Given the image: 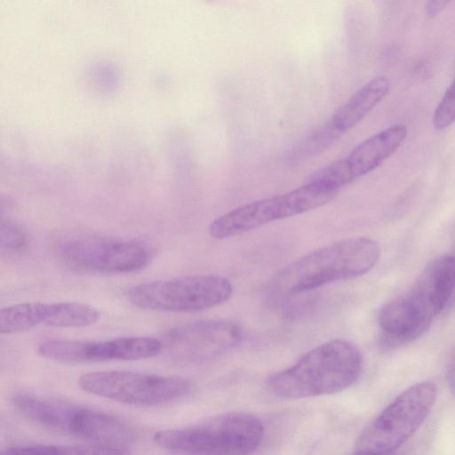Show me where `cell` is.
I'll return each instance as SVG.
<instances>
[{"mask_svg":"<svg viewBox=\"0 0 455 455\" xmlns=\"http://www.w3.org/2000/svg\"><path fill=\"white\" fill-rule=\"evenodd\" d=\"M243 337V329L235 322L203 320L170 330L163 345L178 362L202 363L234 350Z\"/></svg>","mask_w":455,"mask_h":455,"instance_id":"cell-10","label":"cell"},{"mask_svg":"<svg viewBox=\"0 0 455 455\" xmlns=\"http://www.w3.org/2000/svg\"><path fill=\"white\" fill-rule=\"evenodd\" d=\"M389 89L387 76L371 79L338 108L329 121L344 134L359 124L387 96Z\"/></svg>","mask_w":455,"mask_h":455,"instance_id":"cell-16","label":"cell"},{"mask_svg":"<svg viewBox=\"0 0 455 455\" xmlns=\"http://www.w3.org/2000/svg\"><path fill=\"white\" fill-rule=\"evenodd\" d=\"M362 370L358 347L336 339L314 347L293 365L273 374L268 386L275 395L286 399L332 395L356 382Z\"/></svg>","mask_w":455,"mask_h":455,"instance_id":"cell-1","label":"cell"},{"mask_svg":"<svg viewBox=\"0 0 455 455\" xmlns=\"http://www.w3.org/2000/svg\"><path fill=\"white\" fill-rule=\"evenodd\" d=\"M27 243V235L23 228L10 220H1L0 245L10 251H19Z\"/></svg>","mask_w":455,"mask_h":455,"instance_id":"cell-20","label":"cell"},{"mask_svg":"<svg viewBox=\"0 0 455 455\" xmlns=\"http://www.w3.org/2000/svg\"><path fill=\"white\" fill-rule=\"evenodd\" d=\"M455 122V78L436 106L432 123L436 130H443Z\"/></svg>","mask_w":455,"mask_h":455,"instance_id":"cell-19","label":"cell"},{"mask_svg":"<svg viewBox=\"0 0 455 455\" xmlns=\"http://www.w3.org/2000/svg\"><path fill=\"white\" fill-rule=\"evenodd\" d=\"M12 400L16 410L34 424L94 445L124 453L123 447L138 437L133 426L104 411L28 393L15 394Z\"/></svg>","mask_w":455,"mask_h":455,"instance_id":"cell-2","label":"cell"},{"mask_svg":"<svg viewBox=\"0 0 455 455\" xmlns=\"http://www.w3.org/2000/svg\"><path fill=\"white\" fill-rule=\"evenodd\" d=\"M406 136L404 124H394L363 140L346 157L315 171L304 182L339 188L378 168L401 147Z\"/></svg>","mask_w":455,"mask_h":455,"instance_id":"cell-11","label":"cell"},{"mask_svg":"<svg viewBox=\"0 0 455 455\" xmlns=\"http://www.w3.org/2000/svg\"><path fill=\"white\" fill-rule=\"evenodd\" d=\"M264 437V426L251 413L233 411L211 417L191 427L164 429L154 442L166 450L197 454H246Z\"/></svg>","mask_w":455,"mask_h":455,"instance_id":"cell-4","label":"cell"},{"mask_svg":"<svg viewBox=\"0 0 455 455\" xmlns=\"http://www.w3.org/2000/svg\"><path fill=\"white\" fill-rule=\"evenodd\" d=\"M163 341L151 337H120L105 340L50 339L41 342L38 353L62 363L132 361L157 355Z\"/></svg>","mask_w":455,"mask_h":455,"instance_id":"cell-12","label":"cell"},{"mask_svg":"<svg viewBox=\"0 0 455 455\" xmlns=\"http://www.w3.org/2000/svg\"><path fill=\"white\" fill-rule=\"evenodd\" d=\"M432 321L433 318L425 314L408 294L386 304L379 315V327L390 342H406L419 338Z\"/></svg>","mask_w":455,"mask_h":455,"instance_id":"cell-15","label":"cell"},{"mask_svg":"<svg viewBox=\"0 0 455 455\" xmlns=\"http://www.w3.org/2000/svg\"><path fill=\"white\" fill-rule=\"evenodd\" d=\"M380 257V247L370 237H351L321 247L296 259L274 278L273 286L288 295L357 277L369 272Z\"/></svg>","mask_w":455,"mask_h":455,"instance_id":"cell-3","label":"cell"},{"mask_svg":"<svg viewBox=\"0 0 455 455\" xmlns=\"http://www.w3.org/2000/svg\"><path fill=\"white\" fill-rule=\"evenodd\" d=\"M78 383L90 394L140 406L172 403L188 395L194 387L191 380L183 377L132 371L87 372L80 376Z\"/></svg>","mask_w":455,"mask_h":455,"instance_id":"cell-8","label":"cell"},{"mask_svg":"<svg viewBox=\"0 0 455 455\" xmlns=\"http://www.w3.org/2000/svg\"><path fill=\"white\" fill-rule=\"evenodd\" d=\"M99 311L78 302H27L0 310V332L15 333L38 325L61 328L85 327L95 323Z\"/></svg>","mask_w":455,"mask_h":455,"instance_id":"cell-13","label":"cell"},{"mask_svg":"<svg viewBox=\"0 0 455 455\" xmlns=\"http://www.w3.org/2000/svg\"><path fill=\"white\" fill-rule=\"evenodd\" d=\"M455 288V257H440L425 268L408 292L431 318L439 314Z\"/></svg>","mask_w":455,"mask_h":455,"instance_id":"cell-14","label":"cell"},{"mask_svg":"<svg viewBox=\"0 0 455 455\" xmlns=\"http://www.w3.org/2000/svg\"><path fill=\"white\" fill-rule=\"evenodd\" d=\"M122 451L104 446H69L55 444H28L9 447L0 451L3 455L20 454H116Z\"/></svg>","mask_w":455,"mask_h":455,"instance_id":"cell-18","label":"cell"},{"mask_svg":"<svg viewBox=\"0 0 455 455\" xmlns=\"http://www.w3.org/2000/svg\"><path fill=\"white\" fill-rule=\"evenodd\" d=\"M68 267L84 273L123 274L144 268L151 250L137 241L99 237H75L61 242L57 249Z\"/></svg>","mask_w":455,"mask_h":455,"instance_id":"cell-9","label":"cell"},{"mask_svg":"<svg viewBox=\"0 0 455 455\" xmlns=\"http://www.w3.org/2000/svg\"><path fill=\"white\" fill-rule=\"evenodd\" d=\"M232 291V283L226 277L191 275L134 285L125 296L130 303L143 309L195 312L226 302Z\"/></svg>","mask_w":455,"mask_h":455,"instance_id":"cell-7","label":"cell"},{"mask_svg":"<svg viewBox=\"0 0 455 455\" xmlns=\"http://www.w3.org/2000/svg\"><path fill=\"white\" fill-rule=\"evenodd\" d=\"M342 133L328 120L310 132L289 153L287 160L292 163L305 161L327 150Z\"/></svg>","mask_w":455,"mask_h":455,"instance_id":"cell-17","label":"cell"},{"mask_svg":"<svg viewBox=\"0 0 455 455\" xmlns=\"http://www.w3.org/2000/svg\"><path fill=\"white\" fill-rule=\"evenodd\" d=\"M448 380L451 388L455 393V363L451 366L448 374Z\"/></svg>","mask_w":455,"mask_h":455,"instance_id":"cell-22","label":"cell"},{"mask_svg":"<svg viewBox=\"0 0 455 455\" xmlns=\"http://www.w3.org/2000/svg\"><path fill=\"white\" fill-rule=\"evenodd\" d=\"M337 188L306 183L282 195L248 203L220 215L209 226L215 239L233 237L272 221L296 216L329 203Z\"/></svg>","mask_w":455,"mask_h":455,"instance_id":"cell-6","label":"cell"},{"mask_svg":"<svg viewBox=\"0 0 455 455\" xmlns=\"http://www.w3.org/2000/svg\"><path fill=\"white\" fill-rule=\"evenodd\" d=\"M453 0H426L425 14L427 19H433L441 14Z\"/></svg>","mask_w":455,"mask_h":455,"instance_id":"cell-21","label":"cell"},{"mask_svg":"<svg viewBox=\"0 0 455 455\" xmlns=\"http://www.w3.org/2000/svg\"><path fill=\"white\" fill-rule=\"evenodd\" d=\"M437 388L432 381L416 383L397 395L361 433L354 452L395 451L423 424L434 407Z\"/></svg>","mask_w":455,"mask_h":455,"instance_id":"cell-5","label":"cell"}]
</instances>
